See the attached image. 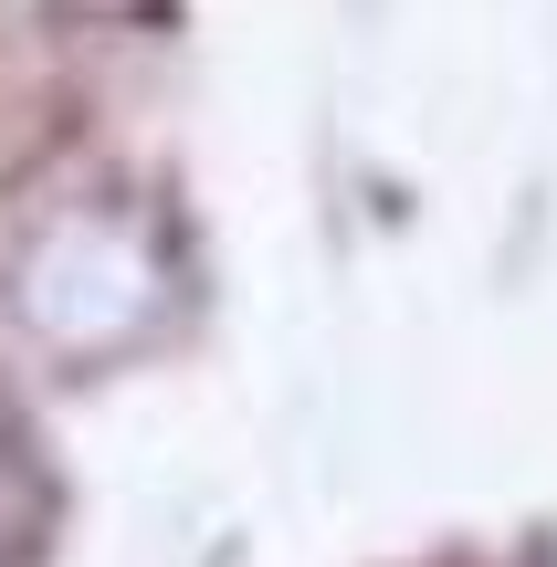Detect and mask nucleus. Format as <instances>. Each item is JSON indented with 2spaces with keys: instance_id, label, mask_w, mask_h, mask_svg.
Wrapping results in <instances>:
<instances>
[{
  "instance_id": "1",
  "label": "nucleus",
  "mask_w": 557,
  "mask_h": 567,
  "mask_svg": "<svg viewBox=\"0 0 557 567\" xmlns=\"http://www.w3.org/2000/svg\"><path fill=\"white\" fill-rule=\"evenodd\" d=\"M21 337H42L53 358H126L168 326L179 305V252H168V221L147 200H53L32 231H21L11 274Z\"/></svg>"
},
{
  "instance_id": "2",
  "label": "nucleus",
  "mask_w": 557,
  "mask_h": 567,
  "mask_svg": "<svg viewBox=\"0 0 557 567\" xmlns=\"http://www.w3.org/2000/svg\"><path fill=\"white\" fill-rule=\"evenodd\" d=\"M42 536H53V473L32 431L0 421V567H42Z\"/></svg>"
}]
</instances>
